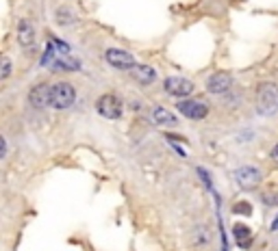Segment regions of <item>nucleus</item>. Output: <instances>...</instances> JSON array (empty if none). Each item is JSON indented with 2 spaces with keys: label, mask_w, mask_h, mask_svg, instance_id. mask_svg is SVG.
I'll return each instance as SVG.
<instances>
[{
  "label": "nucleus",
  "mask_w": 278,
  "mask_h": 251,
  "mask_svg": "<svg viewBox=\"0 0 278 251\" xmlns=\"http://www.w3.org/2000/svg\"><path fill=\"white\" fill-rule=\"evenodd\" d=\"M278 109V87L274 82H261L257 89V113L263 117L274 115Z\"/></svg>",
  "instance_id": "obj_1"
},
{
  "label": "nucleus",
  "mask_w": 278,
  "mask_h": 251,
  "mask_svg": "<svg viewBox=\"0 0 278 251\" xmlns=\"http://www.w3.org/2000/svg\"><path fill=\"white\" fill-rule=\"evenodd\" d=\"M9 76H11V59L2 57V59H0V78L7 80Z\"/></svg>",
  "instance_id": "obj_16"
},
{
  "label": "nucleus",
  "mask_w": 278,
  "mask_h": 251,
  "mask_svg": "<svg viewBox=\"0 0 278 251\" xmlns=\"http://www.w3.org/2000/svg\"><path fill=\"white\" fill-rule=\"evenodd\" d=\"M15 41H17V46H22V48H31L35 44V26L28 20H17Z\"/></svg>",
  "instance_id": "obj_10"
},
{
  "label": "nucleus",
  "mask_w": 278,
  "mask_h": 251,
  "mask_svg": "<svg viewBox=\"0 0 278 251\" xmlns=\"http://www.w3.org/2000/svg\"><path fill=\"white\" fill-rule=\"evenodd\" d=\"M133 78L139 82V85H150V82L157 80V71L155 67H150V65H137V67L133 69Z\"/></svg>",
  "instance_id": "obj_12"
},
{
  "label": "nucleus",
  "mask_w": 278,
  "mask_h": 251,
  "mask_svg": "<svg viewBox=\"0 0 278 251\" xmlns=\"http://www.w3.org/2000/svg\"><path fill=\"white\" fill-rule=\"evenodd\" d=\"M176 109H179V113L183 117L191 119V122H198V119H204L206 115H209V106H206L204 102H200V100H181L179 104H176Z\"/></svg>",
  "instance_id": "obj_5"
},
{
  "label": "nucleus",
  "mask_w": 278,
  "mask_h": 251,
  "mask_svg": "<svg viewBox=\"0 0 278 251\" xmlns=\"http://www.w3.org/2000/svg\"><path fill=\"white\" fill-rule=\"evenodd\" d=\"M209 241H211V236L204 232V228H193L191 230V243L196 245V247H204Z\"/></svg>",
  "instance_id": "obj_15"
},
{
  "label": "nucleus",
  "mask_w": 278,
  "mask_h": 251,
  "mask_svg": "<svg viewBox=\"0 0 278 251\" xmlns=\"http://www.w3.org/2000/svg\"><path fill=\"white\" fill-rule=\"evenodd\" d=\"M163 89H165V93L172 95V98H189V95L196 91L193 82L187 78H181V76H170V78H165Z\"/></svg>",
  "instance_id": "obj_4"
},
{
  "label": "nucleus",
  "mask_w": 278,
  "mask_h": 251,
  "mask_svg": "<svg viewBox=\"0 0 278 251\" xmlns=\"http://www.w3.org/2000/svg\"><path fill=\"white\" fill-rule=\"evenodd\" d=\"M261 199H263V204H268V206H278V195L276 193H265V195H261Z\"/></svg>",
  "instance_id": "obj_18"
},
{
  "label": "nucleus",
  "mask_w": 278,
  "mask_h": 251,
  "mask_svg": "<svg viewBox=\"0 0 278 251\" xmlns=\"http://www.w3.org/2000/svg\"><path fill=\"white\" fill-rule=\"evenodd\" d=\"M50 98H52V85L48 82H39V85H33L31 91H28V102L35 109H46L50 106Z\"/></svg>",
  "instance_id": "obj_8"
},
{
  "label": "nucleus",
  "mask_w": 278,
  "mask_h": 251,
  "mask_svg": "<svg viewBox=\"0 0 278 251\" xmlns=\"http://www.w3.org/2000/svg\"><path fill=\"white\" fill-rule=\"evenodd\" d=\"M233 212L235 214H252V206H250V201H237V204L233 206Z\"/></svg>",
  "instance_id": "obj_17"
},
{
  "label": "nucleus",
  "mask_w": 278,
  "mask_h": 251,
  "mask_svg": "<svg viewBox=\"0 0 278 251\" xmlns=\"http://www.w3.org/2000/svg\"><path fill=\"white\" fill-rule=\"evenodd\" d=\"M152 119L157 122V126H165V128L179 126V117H176L172 111L165 109V106H155V109H152Z\"/></svg>",
  "instance_id": "obj_11"
},
{
  "label": "nucleus",
  "mask_w": 278,
  "mask_h": 251,
  "mask_svg": "<svg viewBox=\"0 0 278 251\" xmlns=\"http://www.w3.org/2000/svg\"><path fill=\"white\" fill-rule=\"evenodd\" d=\"M76 102V89L70 82H57L52 85V98H50V106L57 111H66Z\"/></svg>",
  "instance_id": "obj_2"
},
{
  "label": "nucleus",
  "mask_w": 278,
  "mask_h": 251,
  "mask_svg": "<svg viewBox=\"0 0 278 251\" xmlns=\"http://www.w3.org/2000/svg\"><path fill=\"white\" fill-rule=\"evenodd\" d=\"M230 87H233V76L226 74V71H217V74H213L209 80H206V91L213 93V95H222L230 91Z\"/></svg>",
  "instance_id": "obj_9"
},
{
  "label": "nucleus",
  "mask_w": 278,
  "mask_h": 251,
  "mask_svg": "<svg viewBox=\"0 0 278 251\" xmlns=\"http://www.w3.org/2000/svg\"><path fill=\"white\" fill-rule=\"evenodd\" d=\"M7 156V139H0V158Z\"/></svg>",
  "instance_id": "obj_19"
},
{
  "label": "nucleus",
  "mask_w": 278,
  "mask_h": 251,
  "mask_svg": "<svg viewBox=\"0 0 278 251\" xmlns=\"http://www.w3.org/2000/svg\"><path fill=\"white\" fill-rule=\"evenodd\" d=\"M272 232H278V214H276V219L272 221V228H270Z\"/></svg>",
  "instance_id": "obj_21"
},
{
  "label": "nucleus",
  "mask_w": 278,
  "mask_h": 251,
  "mask_svg": "<svg viewBox=\"0 0 278 251\" xmlns=\"http://www.w3.org/2000/svg\"><path fill=\"white\" fill-rule=\"evenodd\" d=\"M57 22L61 24V26L74 24L76 17H74V13H72V9H70V7H59V9H57Z\"/></svg>",
  "instance_id": "obj_14"
},
{
  "label": "nucleus",
  "mask_w": 278,
  "mask_h": 251,
  "mask_svg": "<svg viewBox=\"0 0 278 251\" xmlns=\"http://www.w3.org/2000/svg\"><path fill=\"white\" fill-rule=\"evenodd\" d=\"M233 232H235V238H237V245L241 249H248L250 247V243H252V230L248 228V225H241V223H237L233 228Z\"/></svg>",
  "instance_id": "obj_13"
},
{
  "label": "nucleus",
  "mask_w": 278,
  "mask_h": 251,
  "mask_svg": "<svg viewBox=\"0 0 278 251\" xmlns=\"http://www.w3.org/2000/svg\"><path fill=\"white\" fill-rule=\"evenodd\" d=\"M104 59L109 65H113L117 69H135L137 67V59H135L131 52L120 50V48H109L104 52Z\"/></svg>",
  "instance_id": "obj_6"
},
{
  "label": "nucleus",
  "mask_w": 278,
  "mask_h": 251,
  "mask_svg": "<svg viewBox=\"0 0 278 251\" xmlns=\"http://www.w3.org/2000/svg\"><path fill=\"white\" fill-rule=\"evenodd\" d=\"M96 111H98V115L104 117V119H120L124 106H122V100L117 98V95L104 93V95H100V98H98Z\"/></svg>",
  "instance_id": "obj_3"
},
{
  "label": "nucleus",
  "mask_w": 278,
  "mask_h": 251,
  "mask_svg": "<svg viewBox=\"0 0 278 251\" xmlns=\"http://www.w3.org/2000/svg\"><path fill=\"white\" fill-rule=\"evenodd\" d=\"M235 180L244 190H254L261 184V171L257 167H250V165H244L235 171Z\"/></svg>",
  "instance_id": "obj_7"
},
{
  "label": "nucleus",
  "mask_w": 278,
  "mask_h": 251,
  "mask_svg": "<svg viewBox=\"0 0 278 251\" xmlns=\"http://www.w3.org/2000/svg\"><path fill=\"white\" fill-rule=\"evenodd\" d=\"M270 158H272V160H274V163L278 165V143H276L274 147H272V152H270Z\"/></svg>",
  "instance_id": "obj_20"
}]
</instances>
